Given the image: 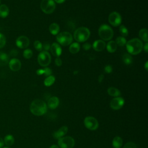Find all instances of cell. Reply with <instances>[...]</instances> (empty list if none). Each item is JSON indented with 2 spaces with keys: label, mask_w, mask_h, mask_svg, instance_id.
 <instances>
[{
  "label": "cell",
  "mask_w": 148,
  "mask_h": 148,
  "mask_svg": "<svg viewBox=\"0 0 148 148\" xmlns=\"http://www.w3.org/2000/svg\"><path fill=\"white\" fill-rule=\"evenodd\" d=\"M33 54L32 51L31 49H25L23 52V56L26 59H29L32 57Z\"/></svg>",
  "instance_id": "4dcf8cb0"
},
{
  "label": "cell",
  "mask_w": 148,
  "mask_h": 148,
  "mask_svg": "<svg viewBox=\"0 0 148 148\" xmlns=\"http://www.w3.org/2000/svg\"><path fill=\"white\" fill-rule=\"evenodd\" d=\"M84 124L87 129L91 131L96 130L99 125L97 120L92 116L86 117L84 120Z\"/></svg>",
  "instance_id": "9c48e42d"
},
{
  "label": "cell",
  "mask_w": 148,
  "mask_h": 148,
  "mask_svg": "<svg viewBox=\"0 0 148 148\" xmlns=\"http://www.w3.org/2000/svg\"><path fill=\"white\" fill-rule=\"evenodd\" d=\"M65 0H54V1L58 3H63Z\"/></svg>",
  "instance_id": "ee69618b"
},
{
  "label": "cell",
  "mask_w": 148,
  "mask_h": 148,
  "mask_svg": "<svg viewBox=\"0 0 148 148\" xmlns=\"http://www.w3.org/2000/svg\"><path fill=\"white\" fill-rule=\"evenodd\" d=\"M123 145L122 138L120 136H116L112 141V145L114 148H120Z\"/></svg>",
  "instance_id": "44dd1931"
},
{
  "label": "cell",
  "mask_w": 148,
  "mask_h": 148,
  "mask_svg": "<svg viewBox=\"0 0 148 148\" xmlns=\"http://www.w3.org/2000/svg\"><path fill=\"white\" fill-rule=\"evenodd\" d=\"M112 67L110 66V65H106V66H105V68H104V71H105V72H106V73H111L112 72Z\"/></svg>",
  "instance_id": "d590c367"
},
{
  "label": "cell",
  "mask_w": 148,
  "mask_h": 148,
  "mask_svg": "<svg viewBox=\"0 0 148 148\" xmlns=\"http://www.w3.org/2000/svg\"><path fill=\"white\" fill-rule=\"evenodd\" d=\"M123 62L126 65H130L132 62V57L129 53H124L122 57Z\"/></svg>",
  "instance_id": "484cf974"
},
{
  "label": "cell",
  "mask_w": 148,
  "mask_h": 148,
  "mask_svg": "<svg viewBox=\"0 0 148 148\" xmlns=\"http://www.w3.org/2000/svg\"><path fill=\"white\" fill-rule=\"evenodd\" d=\"M50 51L51 54L57 57H59V56L61 54L62 49L60 45L57 43H53L50 46Z\"/></svg>",
  "instance_id": "5bb4252c"
},
{
  "label": "cell",
  "mask_w": 148,
  "mask_h": 148,
  "mask_svg": "<svg viewBox=\"0 0 148 148\" xmlns=\"http://www.w3.org/2000/svg\"><path fill=\"white\" fill-rule=\"evenodd\" d=\"M9 13V10L8 7L5 5L2 4L0 6V17L2 18L6 17Z\"/></svg>",
  "instance_id": "ac0fdd59"
},
{
  "label": "cell",
  "mask_w": 148,
  "mask_h": 148,
  "mask_svg": "<svg viewBox=\"0 0 148 148\" xmlns=\"http://www.w3.org/2000/svg\"><path fill=\"white\" fill-rule=\"evenodd\" d=\"M123 148H137V147L136 144L134 143V142H129L125 144Z\"/></svg>",
  "instance_id": "836d02e7"
},
{
  "label": "cell",
  "mask_w": 148,
  "mask_h": 148,
  "mask_svg": "<svg viewBox=\"0 0 148 148\" xmlns=\"http://www.w3.org/2000/svg\"><path fill=\"white\" fill-rule=\"evenodd\" d=\"M47 105L46 103L42 100L39 99H36L33 101L29 107L31 112L38 116H40L45 114L47 111Z\"/></svg>",
  "instance_id": "6da1fadb"
},
{
  "label": "cell",
  "mask_w": 148,
  "mask_h": 148,
  "mask_svg": "<svg viewBox=\"0 0 148 148\" xmlns=\"http://www.w3.org/2000/svg\"><path fill=\"white\" fill-rule=\"evenodd\" d=\"M139 37L141 39H142L143 41L147 42L148 39H147V30L146 28H142L139 31Z\"/></svg>",
  "instance_id": "4316f807"
},
{
  "label": "cell",
  "mask_w": 148,
  "mask_h": 148,
  "mask_svg": "<svg viewBox=\"0 0 148 148\" xmlns=\"http://www.w3.org/2000/svg\"><path fill=\"white\" fill-rule=\"evenodd\" d=\"M108 20L112 25L116 27L121 24V17L119 13L116 12H113L109 14Z\"/></svg>",
  "instance_id": "30bf717a"
},
{
  "label": "cell",
  "mask_w": 148,
  "mask_h": 148,
  "mask_svg": "<svg viewBox=\"0 0 148 148\" xmlns=\"http://www.w3.org/2000/svg\"><path fill=\"white\" fill-rule=\"evenodd\" d=\"M9 62V56L3 52H0V65L5 66Z\"/></svg>",
  "instance_id": "ffe728a7"
},
{
  "label": "cell",
  "mask_w": 148,
  "mask_h": 148,
  "mask_svg": "<svg viewBox=\"0 0 148 148\" xmlns=\"http://www.w3.org/2000/svg\"><path fill=\"white\" fill-rule=\"evenodd\" d=\"M50 148H59V147L56 145H53L50 147Z\"/></svg>",
  "instance_id": "f6af8a7d"
},
{
  "label": "cell",
  "mask_w": 148,
  "mask_h": 148,
  "mask_svg": "<svg viewBox=\"0 0 148 148\" xmlns=\"http://www.w3.org/2000/svg\"><path fill=\"white\" fill-rule=\"evenodd\" d=\"M98 34L103 40H109L113 36V31L111 27L106 24L101 25L98 29Z\"/></svg>",
  "instance_id": "277c9868"
},
{
  "label": "cell",
  "mask_w": 148,
  "mask_h": 148,
  "mask_svg": "<svg viewBox=\"0 0 148 148\" xmlns=\"http://www.w3.org/2000/svg\"><path fill=\"white\" fill-rule=\"evenodd\" d=\"M124 104V99L122 97H115L112 99L110 102V106L113 110H119L121 109Z\"/></svg>",
  "instance_id": "8fae6325"
},
{
  "label": "cell",
  "mask_w": 148,
  "mask_h": 148,
  "mask_svg": "<svg viewBox=\"0 0 148 148\" xmlns=\"http://www.w3.org/2000/svg\"><path fill=\"white\" fill-rule=\"evenodd\" d=\"M143 50L145 51V52L147 53L148 51V43H147V42H146L145 43V45L143 46Z\"/></svg>",
  "instance_id": "60d3db41"
},
{
  "label": "cell",
  "mask_w": 148,
  "mask_h": 148,
  "mask_svg": "<svg viewBox=\"0 0 148 148\" xmlns=\"http://www.w3.org/2000/svg\"><path fill=\"white\" fill-rule=\"evenodd\" d=\"M90 35V30L86 27H80L75 30L73 34L74 39L79 42L86 41Z\"/></svg>",
  "instance_id": "3957f363"
},
{
  "label": "cell",
  "mask_w": 148,
  "mask_h": 148,
  "mask_svg": "<svg viewBox=\"0 0 148 148\" xmlns=\"http://www.w3.org/2000/svg\"><path fill=\"white\" fill-rule=\"evenodd\" d=\"M49 31L51 34H53L54 35L58 34L60 31L59 25L55 23L51 24L49 26Z\"/></svg>",
  "instance_id": "d6986e66"
},
{
  "label": "cell",
  "mask_w": 148,
  "mask_h": 148,
  "mask_svg": "<svg viewBox=\"0 0 148 148\" xmlns=\"http://www.w3.org/2000/svg\"><path fill=\"white\" fill-rule=\"evenodd\" d=\"M55 82V77L52 75L47 76L44 80V84L47 87L51 86Z\"/></svg>",
  "instance_id": "83f0119b"
},
{
  "label": "cell",
  "mask_w": 148,
  "mask_h": 148,
  "mask_svg": "<svg viewBox=\"0 0 148 148\" xmlns=\"http://www.w3.org/2000/svg\"><path fill=\"white\" fill-rule=\"evenodd\" d=\"M34 46L35 49L38 51H41L42 50V44L39 40H35L34 43Z\"/></svg>",
  "instance_id": "1f68e13d"
},
{
  "label": "cell",
  "mask_w": 148,
  "mask_h": 148,
  "mask_svg": "<svg viewBox=\"0 0 148 148\" xmlns=\"http://www.w3.org/2000/svg\"><path fill=\"white\" fill-rule=\"evenodd\" d=\"M59 103V99L57 97H52L48 100L47 105L50 109H54L57 108Z\"/></svg>",
  "instance_id": "e0dca14e"
},
{
  "label": "cell",
  "mask_w": 148,
  "mask_h": 148,
  "mask_svg": "<svg viewBox=\"0 0 148 148\" xmlns=\"http://www.w3.org/2000/svg\"><path fill=\"white\" fill-rule=\"evenodd\" d=\"M143 43L138 38H133L126 43V47L128 53L137 55L141 52L143 49Z\"/></svg>",
  "instance_id": "7a4b0ae2"
},
{
  "label": "cell",
  "mask_w": 148,
  "mask_h": 148,
  "mask_svg": "<svg viewBox=\"0 0 148 148\" xmlns=\"http://www.w3.org/2000/svg\"><path fill=\"white\" fill-rule=\"evenodd\" d=\"M43 71H44L43 74H44L46 76H50V75H51V70L50 68H47V67L43 69Z\"/></svg>",
  "instance_id": "e575fe53"
},
{
  "label": "cell",
  "mask_w": 148,
  "mask_h": 148,
  "mask_svg": "<svg viewBox=\"0 0 148 148\" xmlns=\"http://www.w3.org/2000/svg\"><path fill=\"white\" fill-rule=\"evenodd\" d=\"M68 132V127L66 126L61 127L58 130L55 131L53 134V136L55 139H59L63 137Z\"/></svg>",
  "instance_id": "9a60e30c"
},
{
  "label": "cell",
  "mask_w": 148,
  "mask_h": 148,
  "mask_svg": "<svg viewBox=\"0 0 148 148\" xmlns=\"http://www.w3.org/2000/svg\"><path fill=\"white\" fill-rule=\"evenodd\" d=\"M108 93L109 94V95L112 97H117L120 96L121 94L120 91L117 88L113 87H109L108 89Z\"/></svg>",
  "instance_id": "cb8c5ba5"
},
{
  "label": "cell",
  "mask_w": 148,
  "mask_h": 148,
  "mask_svg": "<svg viewBox=\"0 0 148 148\" xmlns=\"http://www.w3.org/2000/svg\"><path fill=\"white\" fill-rule=\"evenodd\" d=\"M16 44L20 49H25L29 45V40L25 36H20L17 38Z\"/></svg>",
  "instance_id": "7c38bea8"
},
{
  "label": "cell",
  "mask_w": 148,
  "mask_h": 148,
  "mask_svg": "<svg viewBox=\"0 0 148 148\" xmlns=\"http://www.w3.org/2000/svg\"><path fill=\"white\" fill-rule=\"evenodd\" d=\"M147 64H148V62H147V61H146V64H145V69H146V71H147V70H148V68H147Z\"/></svg>",
  "instance_id": "bcb514c9"
},
{
  "label": "cell",
  "mask_w": 148,
  "mask_h": 148,
  "mask_svg": "<svg viewBox=\"0 0 148 148\" xmlns=\"http://www.w3.org/2000/svg\"><path fill=\"white\" fill-rule=\"evenodd\" d=\"M43 73H44V71H43V69H39L36 71V73L38 75H42L43 74Z\"/></svg>",
  "instance_id": "ab89813d"
},
{
  "label": "cell",
  "mask_w": 148,
  "mask_h": 148,
  "mask_svg": "<svg viewBox=\"0 0 148 148\" xmlns=\"http://www.w3.org/2000/svg\"><path fill=\"white\" fill-rule=\"evenodd\" d=\"M55 64L57 66H60L62 65V60L60 57H57L55 59Z\"/></svg>",
  "instance_id": "74e56055"
},
{
  "label": "cell",
  "mask_w": 148,
  "mask_h": 148,
  "mask_svg": "<svg viewBox=\"0 0 148 148\" xmlns=\"http://www.w3.org/2000/svg\"><path fill=\"white\" fill-rule=\"evenodd\" d=\"M42 48L45 50V51H47L50 49V45L49 43H45L43 45H42Z\"/></svg>",
  "instance_id": "f35d334b"
},
{
  "label": "cell",
  "mask_w": 148,
  "mask_h": 148,
  "mask_svg": "<svg viewBox=\"0 0 148 148\" xmlns=\"http://www.w3.org/2000/svg\"><path fill=\"white\" fill-rule=\"evenodd\" d=\"M69 50L72 54H76L80 50V45L78 43L74 42L70 45Z\"/></svg>",
  "instance_id": "603a6c76"
},
{
  "label": "cell",
  "mask_w": 148,
  "mask_h": 148,
  "mask_svg": "<svg viewBox=\"0 0 148 148\" xmlns=\"http://www.w3.org/2000/svg\"><path fill=\"white\" fill-rule=\"evenodd\" d=\"M51 56L46 51H43L39 53L38 57V61L40 65L47 66L51 62Z\"/></svg>",
  "instance_id": "ba28073f"
},
{
  "label": "cell",
  "mask_w": 148,
  "mask_h": 148,
  "mask_svg": "<svg viewBox=\"0 0 148 148\" xmlns=\"http://www.w3.org/2000/svg\"><path fill=\"white\" fill-rule=\"evenodd\" d=\"M6 44V38L5 36L0 33V49L4 47Z\"/></svg>",
  "instance_id": "d6a6232c"
},
{
  "label": "cell",
  "mask_w": 148,
  "mask_h": 148,
  "mask_svg": "<svg viewBox=\"0 0 148 148\" xmlns=\"http://www.w3.org/2000/svg\"><path fill=\"white\" fill-rule=\"evenodd\" d=\"M4 142L7 146H11L14 142V137L12 135H7L4 138Z\"/></svg>",
  "instance_id": "d4e9b609"
},
{
  "label": "cell",
  "mask_w": 148,
  "mask_h": 148,
  "mask_svg": "<svg viewBox=\"0 0 148 148\" xmlns=\"http://www.w3.org/2000/svg\"><path fill=\"white\" fill-rule=\"evenodd\" d=\"M0 3H1V0H0Z\"/></svg>",
  "instance_id": "c3c4849f"
},
{
  "label": "cell",
  "mask_w": 148,
  "mask_h": 148,
  "mask_svg": "<svg viewBox=\"0 0 148 148\" xmlns=\"http://www.w3.org/2000/svg\"><path fill=\"white\" fill-rule=\"evenodd\" d=\"M103 78H104L103 75H102V74L98 76V81H99V83H101V82H102Z\"/></svg>",
  "instance_id": "b9f144b4"
},
{
  "label": "cell",
  "mask_w": 148,
  "mask_h": 148,
  "mask_svg": "<svg viewBox=\"0 0 148 148\" xmlns=\"http://www.w3.org/2000/svg\"><path fill=\"white\" fill-rule=\"evenodd\" d=\"M3 148H10V147H3Z\"/></svg>",
  "instance_id": "7dc6e473"
},
{
  "label": "cell",
  "mask_w": 148,
  "mask_h": 148,
  "mask_svg": "<svg viewBox=\"0 0 148 148\" xmlns=\"http://www.w3.org/2000/svg\"><path fill=\"white\" fill-rule=\"evenodd\" d=\"M106 49L109 53H114L117 49L116 43L113 40L109 42L106 45Z\"/></svg>",
  "instance_id": "7402d4cb"
},
{
  "label": "cell",
  "mask_w": 148,
  "mask_h": 148,
  "mask_svg": "<svg viewBox=\"0 0 148 148\" xmlns=\"http://www.w3.org/2000/svg\"><path fill=\"white\" fill-rule=\"evenodd\" d=\"M119 32L121 34V35L124 37V36H127L128 34V31L127 28L123 25H121L119 28Z\"/></svg>",
  "instance_id": "f546056e"
},
{
  "label": "cell",
  "mask_w": 148,
  "mask_h": 148,
  "mask_svg": "<svg viewBox=\"0 0 148 148\" xmlns=\"http://www.w3.org/2000/svg\"><path fill=\"white\" fill-rule=\"evenodd\" d=\"M105 46L106 43L102 40H97L94 42L92 45L93 49L97 51H102L105 49Z\"/></svg>",
  "instance_id": "2e32d148"
},
{
  "label": "cell",
  "mask_w": 148,
  "mask_h": 148,
  "mask_svg": "<svg viewBox=\"0 0 148 148\" xmlns=\"http://www.w3.org/2000/svg\"><path fill=\"white\" fill-rule=\"evenodd\" d=\"M117 44V45H119L120 46H123L125 45H126L127 41L126 39L123 36H119L116 38V42H115Z\"/></svg>",
  "instance_id": "f1b7e54d"
},
{
  "label": "cell",
  "mask_w": 148,
  "mask_h": 148,
  "mask_svg": "<svg viewBox=\"0 0 148 148\" xmlns=\"http://www.w3.org/2000/svg\"><path fill=\"white\" fill-rule=\"evenodd\" d=\"M3 145H4L3 140L1 138H0V148H2L3 146Z\"/></svg>",
  "instance_id": "7bdbcfd3"
},
{
  "label": "cell",
  "mask_w": 148,
  "mask_h": 148,
  "mask_svg": "<svg viewBox=\"0 0 148 148\" xmlns=\"http://www.w3.org/2000/svg\"><path fill=\"white\" fill-rule=\"evenodd\" d=\"M56 39L61 45L68 46L72 42L73 36L71 34L68 32H62L57 35Z\"/></svg>",
  "instance_id": "5b68a950"
},
{
  "label": "cell",
  "mask_w": 148,
  "mask_h": 148,
  "mask_svg": "<svg viewBox=\"0 0 148 148\" xmlns=\"http://www.w3.org/2000/svg\"><path fill=\"white\" fill-rule=\"evenodd\" d=\"M58 145L60 148H73L75 140L71 136H64L58 139Z\"/></svg>",
  "instance_id": "52a82bcc"
},
{
  "label": "cell",
  "mask_w": 148,
  "mask_h": 148,
  "mask_svg": "<svg viewBox=\"0 0 148 148\" xmlns=\"http://www.w3.org/2000/svg\"><path fill=\"white\" fill-rule=\"evenodd\" d=\"M40 8L46 14H50L56 9V4L53 0H42Z\"/></svg>",
  "instance_id": "8992f818"
},
{
  "label": "cell",
  "mask_w": 148,
  "mask_h": 148,
  "mask_svg": "<svg viewBox=\"0 0 148 148\" xmlns=\"http://www.w3.org/2000/svg\"><path fill=\"white\" fill-rule=\"evenodd\" d=\"M91 47V45L90 43H86L83 45V48L85 50H88Z\"/></svg>",
  "instance_id": "8d00e7d4"
},
{
  "label": "cell",
  "mask_w": 148,
  "mask_h": 148,
  "mask_svg": "<svg viewBox=\"0 0 148 148\" xmlns=\"http://www.w3.org/2000/svg\"><path fill=\"white\" fill-rule=\"evenodd\" d=\"M9 66L12 71L17 72L20 69L21 64L19 60L17 58H13L9 62Z\"/></svg>",
  "instance_id": "4fadbf2b"
}]
</instances>
